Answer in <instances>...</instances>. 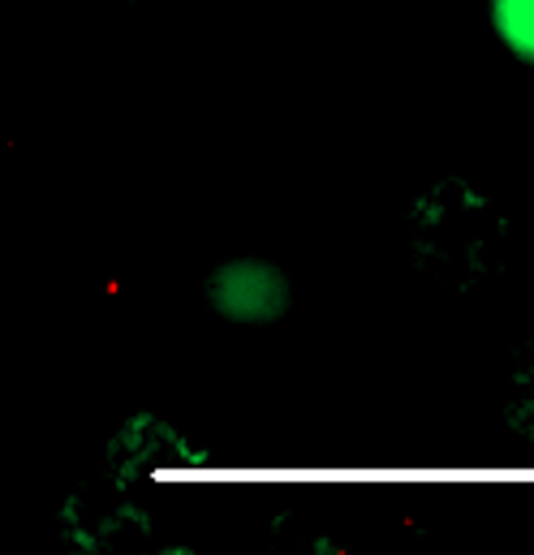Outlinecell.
<instances>
[{
    "instance_id": "1",
    "label": "cell",
    "mask_w": 534,
    "mask_h": 555,
    "mask_svg": "<svg viewBox=\"0 0 534 555\" xmlns=\"http://www.w3.org/2000/svg\"><path fill=\"white\" fill-rule=\"evenodd\" d=\"M203 301L229 327H276L293 310V280L267 255H229L203 280Z\"/></svg>"
},
{
    "instance_id": "2",
    "label": "cell",
    "mask_w": 534,
    "mask_h": 555,
    "mask_svg": "<svg viewBox=\"0 0 534 555\" xmlns=\"http://www.w3.org/2000/svg\"><path fill=\"white\" fill-rule=\"evenodd\" d=\"M487 30L509 61L534 69V0H487Z\"/></svg>"
}]
</instances>
